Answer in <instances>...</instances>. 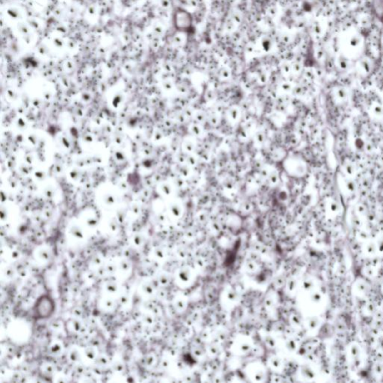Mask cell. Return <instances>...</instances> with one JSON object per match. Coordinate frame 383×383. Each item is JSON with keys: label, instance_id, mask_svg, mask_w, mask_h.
Instances as JSON below:
<instances>
[{"label": "cell", "instance_id": "cell-1", "mask_svg": "<svg viewBox=\"0 0 383 383\" xmlns=\"http://www.w3.org/2000/svg\"><path fill=\"white\" fill-rule=\"evenodd\" d=\"M174 26L177 31L188 32L192 31V17L188 11L178 8L174 14Z\"/></svg>", "mask_w": 383, "mask_h": 383}, {"label": "cell", "instance_id": "cell-2", "mask_svg": "<svg viewBox=\"0 0 383 383\" xmlns=\"http://www.w3.org/2000/svg\"><path fill=\"white\" fill-rule=\"evenodd\" d=\"M337 60H338L339 67H340L341 69H343V70L347 69L349 67V61L347 58H346V57H345L344 56H341L338 58H337Z\"/></svg>", "mask_w": 383, "mask_h": 383}, {"label": "cell", "instance_id": "cell-3", "mask_svg": "<svg viewBox=\"0 0 383 383\" xmlns=\"http://www.w3.org/2000/svg\"><path fill=\"white\" fill-rule=\"evenodd\" d=\"M360 65H361V69L363 70V72H366V73H368L370 71V70H371V64H370V62L367 61V59H361V62H360Z\"/></svg>", "mask_w": 383, "mask_h": 383}]
</instances>
